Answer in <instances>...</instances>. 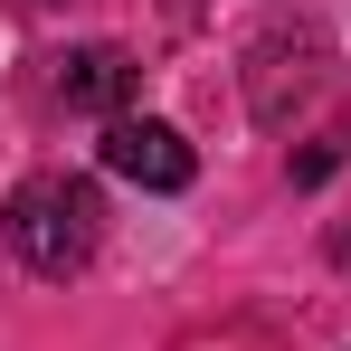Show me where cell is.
<instances>
[{
  "label": "cell",
  "instance_id": "1",
  "mask_svg": "<svg viewBox=\"0 0 351 351\" xmlns=\"http://www.w3.org/2000/svg\"><path fill=\"white\" fill-rule=\"evenodd\" d=\"M0 237H10V256L29 266V276H86L95 266V247H105V190L76 171H29L10 190V209H0Z\"/></svg>",
  "mask_w": 351,
  "mask_h": 351
},
{
  "label": "cell",
  "instance_id": "2",
  "mask_svg": "<svg viewBox=\"0 0 351 351\" xmlns=\"http://www.w3.org/2000/svg\"><path fill=\"white\" fill-rule=\"evenodd\" d=\"M105 171L133 180V190H190L199 152L180 143L171 123H152V114H114V123H105Z\"/></svg>",
  "mask_w": 351,
  "mask_h": 351
},
{
  "label": "cell",
  "instance_id": "3",
  "mask_svg": "<svg viewBox=\"0 0 351 351\" xmlns=\"http://www.w3.org/2000/svg\"><path fill=\"white\" fill-rule=\"evenodd\" d=\"M133 86H143V66L123 58V48H76V58L58 66V95L76 105V114H105V123L133 105Z\"/></svg>",
  "mask_w": 351,
  "mask_h": 351
},
{
  "label": "cell",
  "instance_id": "4",
  "mask_svg": "<svg viewBox=\"0 0 351 351\" xmlns=\"http://www.w3.org/2000/svg\"><path fill=\"white\" fill-rule=\"evenodd\" d=\"M342 171V133H323L313 152H294V190H313V180H332Z\"/></svg>",
  "mask_w": 351,
  "mask_h": 351
},
{
  "label": "cell",
  "instance_id": "5",
  "mask_svg": "<svg viewBox=\"0 0 351 351\" xmlns=\"http://www.w3.org/2000/svg\"><path fill=\"white\" fill-rule=\"evenodd\" d=\"M38 10H58V0H38Z\"/></svg>",
  "mask_w": 351,
  "mask_h": 351
}]
</instances>
